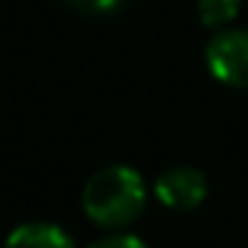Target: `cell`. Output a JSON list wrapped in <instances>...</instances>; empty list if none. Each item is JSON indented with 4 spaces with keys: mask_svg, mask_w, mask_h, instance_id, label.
<instances>
[{
    "mask_svg": "<svg viewBox=\"0 0 248 248\" xmlns=\"http://www.w3.org/2000/svg\"><path fill=\"white\" fill-rule=\"evenodd\" d=\"M146 207V181L135 167L111 164L96 170L82 190V210L85 216L105 228L120 231L132 225Z\"/></svg>",
    "mask_w": 248,
    "mask_h": 248,
    "instance_id": "6da1fadb",
    "label": "cell"
},
{
    "mask_svg": "<svg viewBox=\"0 0 248 248\" xmlns=\"http://www.w3.org/2000/svg\"><path fill=\"white\" fill-rule=\"evenodd\" d=\"M210 76L228 88H248V30H219L204 50Z\"/></svg>",
    "mask_w": 248,
    "mask_h": 248,
    "instance_id": "7a4b0ae2",
    "label": "cell"
},
{
    "mask_svg": "<svg viewBox=\"0 0 248 248\" xmlns=\"http://www.w3.org/2000/svg\"><path fill=\"white\" fill-rule=\"evenodd\" d=\"M155 196L164 207L190 213L207 199V178L196 167H172L158 175L155 181Z\"/></svg>",
    "mask_w": 248,
    "mask_h": 248,
    "instance_id": "3957f363",
    "label": "cell"
},
{
    "mask_svg": "<svg viewBox=\"0 0 248 248\" xmlns=\"http://www.w3.org/2000/svg\"><path fill=\"white\" fill-rule=\"evenodd\" d=\"M3 248H76V242L53 222H24L9 231Z\"/></svg>",
    "mask_w": 248,
    "mask_h": 248,
    "instance_id": "277c9868",
    "label": "cell"
},
{
    "mask_svg": "<svg viewBox=\"0 0 248 248\" xmlns=\"http://www.w3.org/2000/svg\"><path fill=\"white\" fill-rule=\"evenodd\" d=\"M239 6H242V0H196L199 21L210 30L228 27L239 15Z\"/></svg>",
    "mask_w": 248,
    "mask_h": 248,
    "instance_id": "5b68a950",
    "label": "cell"
},
{
    "mask_svg": "<svg viewBox=\"0 0 248 248\" xmlns=\"http://www.w3.org/2000/svg\"><path fill=\"white\" fill-rule=\"evenodd\" d=\"M88 248H146V242L140 236H135V233H123L120 231V233H108V236L91 242Z\"/></svg>",
    "mask_w": 248,
    "mask_h": 248,
    "instance_id": "8992f818",
    "label": "cell"
},
{
    "mask_svg": "<svg viewBox=\"0 0 248 248\" xmlns=\"http://www.w3.org/2000/svg\"><path fill=\"white\" fill-rule=\"evenodd\" d=\"M67 3L88 15H108V12H117L126 0H67Z\"/></svg>",
    "mask_w": 248,
    "mask_h": 248,
    "instance_id": "52a82bcc",
    "label": "cell"
}]
</instances>
